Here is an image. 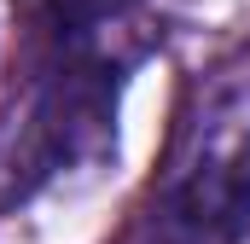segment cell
<instances>
[{"mask_svg":"<svg viewBox=\"0 0 250 244\" xmlns=\"http://www.w3.org/2000/svg\"><path fill=\"white\" fill-rule=\"evenodd\" d=\"M128 76L47 64L35 99L0 140V209L41 198L47 186L99 175L117 163V105Z\"/></svg>","mask_w":250,"mask_h":244,"instance_id":"obj_1","label":"cell"},{"mask_svg":"<svg viewBox=\"0 0 250 244\" xmlns=\"http://www.w3.org/2000/svg\"><path fill=\"white\" fill-rule=\"evenodd\" d=\"M157 244H245L250 239V93L215 105L151 203Z\"/></svg>","mask_w":250,"mask_h":244,"instance_id":"obj_2","label":"cell"},{"mask_svg":"<svg viewBox=\"0 0 250 244\" xmlns=\"http://www.w3.org/2000/svg\"><path fill=\"white\" fill-rule=\"evenodd\" d=\"M41 23L53 41V64L105 76H134L163 41L151 0H41Z\"/></svg>","mask_w":250,"mask_h":244,"instance_id":"obj_3","label":"cell"}]
</instances>
